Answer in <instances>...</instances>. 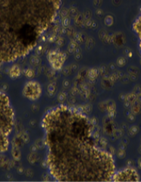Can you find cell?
Instances as JSON below:
<instances>
[{
  "label": "cell",
  "mask_w": 141,
  "mask_h": 182,
  "mask_svg": "<svg viewBox=\"0 0 141 182\" xmlns=\"http://www.w3.org/2000/svg\"><path fill=\"white\" fill-rule=\"evenodd\" d=\"M113 181H140L138 172L132 168H127L115 172L112 177Z\"/></svg>",
  "instance_id": "4"
},
{
  "label": "cell",
  "mask_w": 141,
  "mask_h": 182,
  "mask_svg": "<svg viewBox=\"0 0 141 182\" xmlns=\"http://www.w3.org/2000/svg\"><path fill=\"white\" fill-rule=\"evenodd\" d=\"M8 146H9L8 135L0 132V153L6 152L8 149Z\"/></svg>",
  "instance_id": "6"
},
{
  "label": "cell",
  "mask_w": 141,
  "mask_h": 182,
  "mask_svg": "<svg viewBox=\"0 0 141 182\" xmlns=\"http://www.w3.org/2000/svg\"><path fill=\"white\" fill-rule=\"evenodd\" d=\"M49 172L59 181H110L114 158L98 146L86 115L70 107L52 108L43 117Z\"/></svg>",
  "instance_id": "1"
},
{
  "label": "cell",
  "mask_w": 141,
  "mask_h": 182,
  "mask_svg": "<svg viewBox=\"0 0 141 182\" xmlns=\"http://www.w3.org/2000/svg\"><path fill=\"white\" fill-rule=\"evenodd\" d=\"M14 111L7 95L0 92V132L9 135L14 127Z\"/></svg>",
  "instance_id": "3"
},
{
  "label": "cell",
  "mask_w": 141,
  "mask_h": 182,
  "mask_svg": "<svg viewBox=\"0 0 141 182\" xmlns=\"http://www.w3.org/2000/svg\"><path fill=\"white\" fill-rule=\"evenodd\" d=\"M133 28L134 30L135 33H137L138 40H139V46L141 52V12L139 14V16L137 17L135 22L134 23Z\"/></svg>",
  "instance_id": "7"
},
{
  "label": "cell",
  "mask_w": 141,
  "mask_h": 182,
  "mask_svg": "<svg viewBox=\"0 0 141 182\" xmlns=\"http://www.w3.org/2000/svg\"><path fill=\"white\" fill-rule=\"evenodd\" d=\"M19 74H20V70H19L18 67H17L16 66H14V67L10 70V75L12 76V78L18 77Z\"/></svg>",
  "instance_id": "8"
},
{
  "label": "cell",
  "mask_w": 141,
  "mask_h": 182,
  "mask_svg": "<svg viewBox=\"0 0 141 182\" xmlns=\"http://www.w3.org/2000/svg\"><path fill=\"white\" fill-rule=\"evenodd\" d=\"M61 4V0H0V65L33 50Z\"/></svg>",
  "instance_id": "2"
},
{
  "label": "cell",
  "mask_w": 141,
  "mask_h": 182,
  "mask_svg": "<svg viewBox=\"0 0 141 182\" xmlns=\"http://www.w3.org/2000/svg\"><path fill=\"white\" fill-rule=\"evenodd\" d=\"M23 93L29 100H37L41 94V87L40 84L35 81H30L24 87Z\"/></svg>",
  "instance_id": "5"
}]
</instances>
